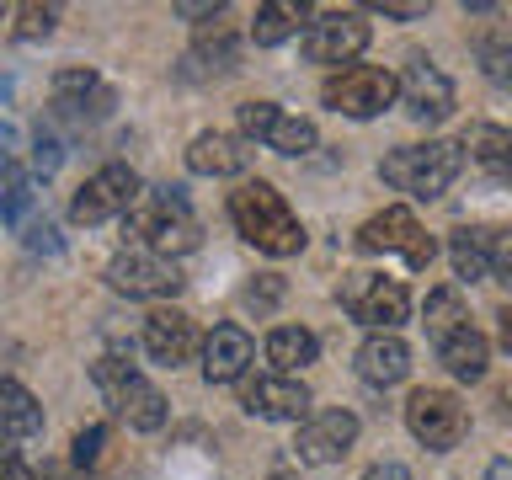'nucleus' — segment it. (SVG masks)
<instances>
[{
    "label": "nucleus",
    "instance_id": "f257e3e1",
    "mask_svg": "<svg viewBox=\"0 0 512 480\" xmlns=\"http://www.w3.org/2000/svg\"><path fill=\"white\" fill-rule=\"evenodd\" d=\"M230 219H235V230L267 256L304 251V224L294 219V208L283 203V192L272 182H262V176H256V182H240L230 192Z\"/></svg>",
    "mask_w": 512,
    "mask_h": 480
},
{
    "label": "nucleus",
    "instance_id": "f03ea898",
    "mask_svg": "<svg viewBox=\"0 0 512 480\" xmlns=\"http://www.w3.org/2000/svg\"><path fill=\"white\" fill-rule=\"evenodd\" d=\"M128 230L144 240V251H160V256H182L203 240L198 219H192V208L182 198V187H144L134 214H128Z\"/></svg>",
    "mask_w": 512,
    "mask_h": 480
},
{
    "label": "nucleus",
    "instance_id": "7ed1b4c3",
    "mask_svg": "<svg viewBox=\"0 0 512 480\" xmlns=\"http://www.w3.org/2000/svg\"><path fill=\"white\" fill-rule=\"evenodd\" d=\"M464 171V144H448V139H427V144H406V150H390L384 155L379 176L411 198H443L454 187V176Z\"/></svg>",
    "mask_w": 512,
    "mask_h": 480
},
{
    "label": "nucleus",
    "instance_id": "20e7f679",
    "mask_svg": "<svg viewBox=\"0 0 512 480\" xmlns=\"http://www.w3.org/2000/svg\"><path fill=\"white\" fill-rule=\"evenodd\" d=\"M91 379H96V390L107 395V406L118 411L128 427H139V432L166 427V395H160L155 384H144L134 363H123V358H102V363L91 368Z\"/></svg>",
    "mask_w": 512,
    "mask_h": 480
},
{
    "label": "nucleus",
    "instance_id": "39448f33",
    "mask_svg": "<svg viewBox=\"0 0 512 480\" xmlns=\"http://www.w3.org/2000/svg\"><path fill=\"white\" fill-rule=\"evenodd\" d=\"M395 96H400V80L390 70H379V64H347L342 75H331L320 86V102L347 112V118H379Z\"/></svg>",
    "mask_w": 512,
    "mask_h": 480
},
{
    "label": "nucleus",
    "instance_id": "423d86ee",
    "mask_svg": "<svg viewBox=\"0 0 512 480\" xmlns=\"http://www.w3.org/2000/svg\"><path fill=\"white\" fill-rule=\"evenodd\" d=\"M342 310H347L352 320H363V326H374V331H395L400 320L411 315V294H406L395 278L347 272V283H342Z\"/></svg>",
    "mask_w": 512,
    "mask_h": 480
},
{
    "label": "nucleus",
    "instance_id": "0eeeda50",
    "mask_svg": "<svg viewBox=\"0 0 512 480\" xmlns=\"http://www.w3.org/2000/svg\"><path fill=\"white\" fill-rule=\"evenodd\" d=\"M139 176L128 171V166H102L96 176H86V187L75 192V203H70V219L75 224H107V219H118V214H134V203H139Z\"/></svg>",
    "mask_w": 512,
    "mask_h": 480
},
{
    "label": "nucleus",
    "instance_id": "6e6552de",
    "mask_svg": "<svg viewBox=\"0 0 512 480\" xmlns=\"http://www.w3.org/2000/svg\"><path fill=\"white\" fill-rule=\"evenodd\" d=\"M107 283L118 288V294H128V299H171L176 288H182V272H176L171 256L134 246V251H118V256H112Z\"/></svg>",
    "mask_w": 512,
    "mask_h": 480
},
{
    "label": "nucleus",
    "instance_id": "1a4fd4ad",
    "mask_svg": "<svg viewBox=\"0 0 512 480\" xmlns=\"http://www.w3.org/2000/svg\"><path fill=\"white\" fill-rule=\"evenodd\" d=\"M406 427H411V438L432 448V454H443V448H459L464 438V406H459V395H448V390H416L411 395V406H406Z\"/></svg>",
    "mask_w": 512,
    "mask_h": 480
},
{
    "label": "nucleus",
    "instance_id": "9d476101",
    "mask_svg": "<svg viewBox=\"0 0 512 480\" xmlns=\"http://www.w3.org/2000/svg\"><path fill=\"white\" fill-rule=\"evenodd\" d=\"M358 246H363V251H400L416 272L432 267V256H438L432 235L416 224L411 208H384V214H374V219L358 230Z\"/></svg>",
    "mask_w": 512,
    "mask_h": 480
},
{
    "label": "nucleus",
    "instance_id": "9b49d317",
    "mask_svg": "<svg viewBox=\"0 0 512 480\" xmlns=\"http://www.w3.org/2000/svg\"><path fill=\"white\" fill-rule=\"evenodd\" d=\"M304 59L310 64H352L368 48V22L358 11H326L304 32Z\"/></svg>",
    "mask_w": 512,
    "mask_h": 480
},
{
    "label": "nucleus",
    "instance_id": "f8f14e48",
    "mask_svg": "<svg viewBox=\"0 0 512 480\" xmlns=\"http://www.w3.org/2000/svg\"><path fill=\"white\" fill-rule=\"evenodd\" d=\"M352 443H358V416L342 411V406H331V411H310V416H304L294 448H299L304 464H336Z\"/></svg>",
    "mask_w": 512,
    "mask_h": 480
},
{
    "label": "nucleus",
    "instance_id": "ddd939ff",
    "mask_svg": "<svg viewBox=\"0 0 512 480\" xmlns=\"http://www.w3.org/2000/svg\"><path fill=\"white\" fill-rule=\"evenodd\" d=\"M400 102L416 123H443L454 112V80H448L438 64L427 59H411V70L400 75Z\"/></svg>",
    "mask_w": 512,
    "mask_h": 480
},
{
    "label": "nucleus",
    "instance_id": "4468645a",
    "mask_svg": "<svg viewBox=\"0 0 512 480\" xmlns=\"http://www.w3.org/2000/svg\"><path fill=\"white\" fill-rule=\"evenodd\" d=\"M251 416H262V422H299L304 411H310V390L294 379V374H262L251 379L246 390H240Z\"/></svg>",
    "mask_w": 512,
    "mask_h": 480
},
{
    "label": "nucleus",
    "instance_id": "2eb2a0df",
    "mask_svg": "<svg viewBox=\"0 0 512 480\" xmlns=\"http://www.w3.org/2000/svg\"><path fill=\"white\" fill-rule=\"evenodd\" d=\"M251 358H256V347H251L246 326H214L203 342V379L208 384H235V379H246Z\"/></svg>",
    "mask_w": 512,
    "mask_h": 480
},
{
    "label": "nucleus",
    "instance_id": "dca6fc26",
    "mask_svg": "<svg viewBox=\"0 0 512 480\" xmlns=\"http://www.w3.org/2000/svg\"><path fill=\"white\" fill-rule=\"evenodd\" d=\"M144 352H150L155 363H187L192 352H198V331H192V320L182 310H155L150 320H144Z\"/></svg>",
    "mask_w": 512,
    "mask_h": 480
},
{
    "label": "nucleus",
    "instance_id": "f3484780",
    "mask_svg": "<svg viewBox=\"0 0 512 480\" xmlns=\"http://www.w3.org/2000/svg\"><path fill=\"white\" fill-rule=\"evenodd\" d=\"M187 166L198 171V176H240L251 166V139H240V134H198L187 144Z\"/></svg>",
    "mask_w": 512,
    "mask_h": 480
},
{
    "label": "nucleus",
    "instance_id": "a211bd4d",
    "mask_svg": "<svg viewBox=\"0 0 512 480\" xmlns=\"http://www.w3.org/2000/svg\"><path fill=\"white\" fill-rule=\"evenodd\" d=\"M54 107L70 123H86V118H102V112L112 107V91L91 70H59L54 75Z\"/></svg>",
    "mask_w": 512,
    "mask_h": 480
},
{
    "label": "nucleus",
    "instance_id": "6ab92c4d",
    "mask_svg": "<svg viewBox=\"0 0 512 480\" xmlns=\"http://www.w3.org/2000/svg\"><path fill=\"white\" fill-rule=\"evenodd\" d=\"M358 374L368 384H400V379L411 374V347L400 342L395 331H374L358 347Z\"/></svg>",
    "mask_w": 512,
    "mask_h": 480
},
{
    "label": "nucleus",
    "instance_id": "aec40b11",
    "mask_svg": "<svg viewBox=\"0 0 512 480\" xmlns=\"http://www.w3.org/2000/svg\"><path fill=\"white\" fill-rule=\"evenodd\" d=\"M438 358H443V368H448V374H454V379H480V374H486V358H491V342H486V336H480L475 326H464L459 336H448V342L438 347Z\"/></svg>",
    "mask_w": 512,
    "mask_h": 480
},
{
    "label": "nucleus",
    "instance_id": "412c9836",
    "mask_svg": "<svg viewBox=\"0 0 512 480\" xmlns=\"http://www.w3.org/2000/svg\"><path fill=\"white\" fill-rule=\"evenodd\" d=\"M0 416H6V438L22 443V438H38L43 432V406L32 400L16 379L0 384Z\"/></svg>",
    "mask_w": 512,
    "mask_h": 480
},
{
    "label": "nucleus",
    "instance_id": "4be33fe9",
    "mask_svg": "<svg viewBox=\"0 0 512 480\" xmlns=\"http://www.w3.org/2000/svg\"><path fill=\"white\" fill-rule=\"evenodd\" d=\"M422 326L432 342H448V336H459L464 326H470V315H464V299H459V288H432L427 304H422Z\"/></svg>",
    "mask_w": 512,
    "mask_h": 480
},
{
    "label": "nucleus",
    "instance_id": "5701e85b",
    "mask_svg": "<svg viewBox=\"0 0 512 480\" xmlns=\"http://www.w3.org/2000/svg\"><path fill=\"white\" fill-rule=\"evenodd\" d=\"M299 22H304L299 0H267V6L256 11V22H251V38H256V48H278L299 32Z\"/></svg>",
    "mask_w": 512,
    "mask_h": 480
},
{
    "label": "nucleus",
    "instance_id": "b1692460",
    "mask_svg": "<svg viewBox=\"0 0 512 480\" xmlns=\"http://www.w3.org/2000/svg\"><path fill=\"white\" fill-rule=\"evenodd\" d=\"M315 352H320V342H315V331H304V326H278L267 336V358L278 374H294V368L315 363Z\"/></svg>",
    "mask_w": 512,
    "mask_h": 480
},
{
    "label": "nucleus",
    "instance_id": "393cba45",
    "mask_svg": "<svg viewBox=\"0 0 512 480\" xmlns=\"http://www.w3.org/2000/svg\"><path fill=\"white\" fill-rule=\"evenodd\" d=\"M491 246H496V230H459L454 235V272L459 278H491Z\"/></svg>",
    "mask_w": 512,
    "mask_h": 480
},
{
    "label": "nucleus",
    "instance_id": "a878e982",
    "mask_svg": "<svg viewBox=\"0 0 512 480\" xmlns=\"http://www.w3.org/2000/svg\"><path fill=\"white\" fill-rule=\"evenodd\" d=\"M475 59H480V70H486L491 86L512 91V27H491V32H480Z\"/></svg>",
    "mask_w": 512,
    "mask_h": 480
},
{
    "label": "nucleus",
    "instance_id": "bb28decb",
    "mask_svg": "<svg viewBox=\"0 0 512 480\" xmlns=\"http://www.w3.org/2000/svg\"><path fill=\"white\" fill-rule=\"evenodd\" d=\"M315 123L310 118H278V128H272V139H267V150H278V155H310L315 150Z\"/></svg>",
    "mask_w": 512,
    "mask_h": 480
},
{
    "label": "nucleus",
    "instance_id": "cd10ccee",
    "mask_svg": "<svg viewBox=\"0 0 512 480\" xmlns=\"http://www.w3.org/2000/svg\"><path fill=\"white\" fill-rule=\"evenodd\" d=\"M27 203H32V182H27V171L16 166V155H11L6 160V203H0V214H6L11 230L27 219Z\"/></svg>",
    "mask_w": 512,
    "mask_h": 480
},
{
    "label": "nucleus",
    "instance_id": "c85d7f7f",
    "mask_svg": "<svg viewBox=\"0 0 512 480\" xmlns=\"http://www.w3.org/2000/svg\"><path fill=\"white\" fill-rule=\"evenodd\" d=\"M278 102H246L240 107V139H256V144H267L272 139V128H278Z\"/></svg>",
    "mask_w": 512,
    "mask_h": 480
},
{
    "label": "nucleus",
    "instance_id": "c756f323",
    "mask_svg": "<svg viewBox=\"0 0 512 480\" xmlns=\"http://www.w3.org/2000/svg\"><path fill=\"white\" fill-rule=\"evenodd\" d=\"M54 22H59V6H16V27H11V38H22V43L48 38V32H54Z\"/></svg>",
    "mask_w": 512,
    "mask_h": 480
},
{
    "label": "nucleus",
    "instance_id": "7c9ffc66",
    "mask_svg": "<svg viewBox=\"0 0 512 480\" xmlns=\"http://www.w3.org/2000/svg\"><path fill=\"white\" fill-rule=\"evenodd\" d=\"M187 64H203V70H230V64H235V38H230V32H224V38L219 43H198V48H192V54H187Z\"/></svg>",
    "mask_w": 512,
    "mask_h": 480
},
{
    "label": "nucleus",
    "instance_id": "2f4dec72",
    "mask_svg": "<svg viewBox=\"0 0 512 480\" xmlns=\"http://www.w3.org/2000/svg\"><path fill=\"white\" fill-rule=\"evenodd\" d=\"M59 160H64V144L54 128H38V139H32V166H38L43 176H54L59 171Z\"/></svg>",
    "mask_w": 512,
    "mask_h": 480
},
{
    "label": "nucleus",
    "instance_id": "473e14b6",
    "mask_svg": "<svg viewBox=\"0 0 512 480\" xmlns=\"http://www.w3.org/2000/svg\"><path fill=\"white\" fill-rule=\"evenodd\" d=\"M102 443H107V427H86V432H75V443H70V459L86 470V464H96V454H102Z\"/></svg>",
    "mask_w": 512,
    "mask_h": 480
},
{
    "label": "nucleus",
    "instance_id": "72a5a7b5",
    "mask_svg": "<svg viewBox=\"0 0 512 480\" xmlns=\"http://www.w3.org/2000/svg\"><path fill=\"white\" fill-rule=\"evenodd\" d=\"M491 278L512 288V235H502V230H496V246H491Z\"/></svg>",
    "mask_w": 512,
    "mask_h": 480
},
{
    "label": "nucleus",
    "instance_id": "f704fd0d",
    "mask_svg": "<svg viewBox=\"0 0 512 480\" xmlns=\"http://www.w3.org/2000/svg\"><path fill=\"white\" fill-rule=\"evenodd\" d=\"M27 246L54 256V251H59V230H54V219H38V224H32V230H27Z\"/></svg>",
    "mask_w": 512,
    "mask_h": 480
},
{
    "label": "nucleus",
    "instance_id": "c9c22d12",
    "mask_svg": "<svg viewBox=\"0 0 512 480\" xmlns=\"http://www.w3.org/2000/svg\"><path fill=\"white\" fill-rule=\"evenodd\" d=\"M278 294H283V283H278V278H267L262 288H256V283L246 288V304H251V310H272V304H278Z\"/></svg>",
    "mask_w": 512,
    "mask_h": 480
},
{
    "label": "nucleus",
    "instance_id": "e433bc0d",
    "mask_svg": "<svg viewBox=\"0 0 512 480\" xmlns=\"http://www.w3.org/2000/svg\"><path fill=\"white\" fill-rule=\"evenodd\" d=\"M374 11L395 16V22H416V16H427V6H422V0H406V6H400V0H384V6H374Z\"/></svg>",
    "mask_w": 512,
    "mask_h": 480
},
{
    "label": "nucleus",
    "instance_id": "4c0bfd02",
    "mask_svg": "<svg viewBox=\"0 0 512 480\" xmlns=\"http://www.w3.org/2000/svg\"><path fill=\"white\" fill-rule=\"evenodd\" d=\"M224 6L219 0H182V6H176V16H219Z\"/></svg>",
    "mask_w": 512,
    "mask_h": 480
},
{
    "label": "nucleus",
    "instance_id": "58836bf2",
    "mask_svg": "<svg viewBox=\"0 0 512 480\" xmlns=\"http://www.w3.org/2000/svg\"><path fill=\"white\" fill-rule=\"evenodd\" d=\"M363 480H411V470H406V464H374Z\"/></svg>",
    "mask_w": 512,
    "mask_h": 480
},
{
    "label": "nucleus",
    "instance_id": "ea45409f",
    "mask_svg": "<svg viewBox=\"0 0 512 480\" xmlns=\"http://www.w3.org/2000/svg\"><path fill=\"white\" fill-rule=\"evenodd\" d=\"M6 480H32V470L22 464V454H16V448H6Z\"/></svg>",
    "mask_w": 512,
    "mask_h": 480
},
{
    "label": "nucleus",
    "instance_id": "a19ab883",
    "mask_svg": "<svg viewBox=\"0 0 512 480\" xmlns=\"http://www.w3.org/2000/svg\"><path fill=\"white\" fill-rule=\"evenodd\" d=\"M486 480H512V454H507V459H496V464H491V475H486Z\"/></svg>",
    "mask_w": 512,
    "mask_h": 480
},
{
    "label": "nucleus",
    "instance_id": "79ce46f5",
    "mask_svg": "<svg viewBox=\"0 0 512 480\" xmlns=\"http://www.w3.org/2000/svg\"><path fill=\"white\" fill-rule=\"evenodd\" d=\"M502 342H507V352H512V310H502Z\"/></svg>",
    "mask_w": 512,
    "mask_h": 480
},
{
    "label": "nucleus",
    "instance_id": "37998d69",
    "mask_svg": "<svg viewBox=\"0 0 512 480\" xmlns=\"http://www.w3.org/2000/svg\"><path fill=\"white\" fill-rule=\"evenodd\" d=\"M43 480H86V475H75V470H48Z\"/></svg>",
    "mask_w": 512,
    "mask_h": 480
},
{
    "label": "nucleus",
    "instance_id": "c03bdc74",
    "mask_svg": "<svg viewBox=\"0 0 512 480\" xmlns=\"http://www.w3.org/2000/svg\"><path fill=\"white\" fill-rule=\"evenodd\" d=\"M267 480H299V475H294V470H272Z\"/></svg>",
    "mask_w": 512,
    "mask_h": 480
}]
</instances>
